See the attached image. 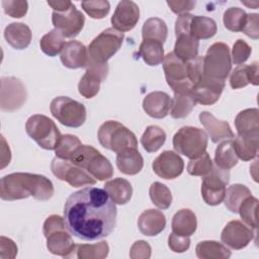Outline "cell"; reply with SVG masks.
<instances>
[{"instance_id":"cell-1","label":"cell","mask_w":259,"mask_h":259,"mask_svg":"<svg viewBox=\"0 0 259 259\" xmlns=\"http://www.w3.org/2000/svg\"><path fill=\"white\" fill-rule=\"evenodd\" d=\"M117 209L104 189L85 187L72 193L64 206L68 232L84 241L107 237L116 225Z\"/></svg>"},{"instance_id":"cell-2","label":"cell","mask_w":259,"mask_h":259,"mask_svg":"<svg viewBox=\"0 0 259 259\" xmlns=\"http://www.w3.org/2000/svg\"><path fill=\"white\" fill-rule=\"evenodd\" d=\"M54 194L53 182L44 175L16 172L0 180V197L3 200H18L29 196L37 200H49Z\"/></svg>"},{"instance_id":"cell-3","label":"cell","mask_w":259,"mask_h":259,"mask_svg":"<svg viewBox=\"0 0 259 259\" xmlns=\"http://www.w3.org/2000/svg\"><path fill=\"white\" fill-rule=\"evenodd\" d=\"M69 161L83 168L99 181L107 180L113 175V168L109 160L90 145L82 144L78 147Z\"/></svg>"},{"instance_id":"cell-4","label":"cell","mask_w":259,"mask_h":259,"mask_svg":"<svg viewBox=\"0 0 259 259\" xmlns=\"http://www.w3.org/2000/svg\"><path fill=\"white\" fill-rule=\"evenodd\" d=\"M97 137L103 148L116 154L128 148L138 149L136 135L116 120H107L102 123L98 130Z\"/></svg>"},{"instance_id":"cell-5","label":"cell","mask_w":259,"mask_h":259,"mask_svg":"<svg viewBox=\"0 0 259 259\" xmlns=\"http://www.w3.org/2000/svg\"><path fill=\"white\" fill-rule=\"evenodd\" d=\"M25 132L45 150H56L62 137L56 123L44 114L29 116L25 122Z\"/></svg>"},{"instance_id":"cell-6","label":"cell","mask_w":259,"mask_h":259,"mask_svg":"<svg viewBox=\"0 0 259 259\" xmlns=\"http://www.w3.org/2000/svg\"><path fill=\"white\" fill-rule=\"evenodd\" d=\"M123 32L109 27L101 31L88 47V63L107 64V61L120 49Z\"/></svg>"},{"instance_id":"cell-7","label":"cell","mask_w":259,"mask_h":259,"mask_svg":"<svg viewBox=\"0 0 259 259\" xmlns=\"http://www.w3.org/2000/svg\"><path fill=\"white\" fill-rule=\"evenodd\" d=\"M203 75L214 80H222L229 76L232 69V59L229 46L225 42H214L202 57Z\"/></svg>"},{"instance_id":"cell-8","label":"cell","mask_w":259,"mask_h":259,"mask_svg":"<svg viewBox=\"0 0 259 259\" xmlns=\"http://www.w3.org/2000/svg\"><path fill=\"white\" fill-rule=\"evenodd\" d=\"M208 138L206 133L194 126H182L173 137L174 150L189 159L202 155L207 147Z\"/></svg>"},{"instance_id":"cell-9","label":"cell","mask_w":259,"mask_h":259,"mask_svg":"<svg viewBox=\"0 0 259 259\" xmlns=\"http://www.w3.org/2000/svg\"><path fill=\"white\" fill-rule=\"evenodd\" d=\"M163 69L167 84L174 92L192 91L190 61L184 62L173 53H169L164 57Z\"/></svg>"},{"instance_id":"cell-10","label":"cell","mask_w":259,"mask_h":259,"mask_svg":"<svg viewBox=\"0 0 259 259\" xmlns=\"http://www.w3.org/2000/svg\"><path fill=\"white\" fill-rule=\"evenodd\" d=\"M52 115L65 126L79 127L86 120V108L81 103L67 96L54 98L50 105Z\"/></svg>"},{"instance_id":"cell-11","label":"cell","mask_w":259,"mask_h":259,"mask_svg":"<svg viewBox=\"0 0 259 259\" xmlns=\"http://www.w3.org/2000/svg\"><path fill=\"white\" fill-rule=\"evenodd\" d=\"M229 180V170L219 168L218 166L213 167L207 175L203 176L201 196L204 202L208 205H218L223 202Z\"/></svg>"},{"instance_id":"cell-12","label":"cell","mask_w":259,"mask_h":259,"mask_svg":"<svg viewBox=\"0 0 259 259\" xmlns=\"http://www.w3.org/2000/svg\"><path fill=\"white\" fill-rule=\"evenodd\" d=\"M51 169L58 179L68 182L73 187L94 185L96 183V179L86 170L69 160L55 157L52 160Z\"/></svg>"},{"instance_id":"cell-13","label":"cell","mask_w":259,"mask_h":259,"mask_svg":"<svg viewBox=\"0 0 259 259\" xmlns=\"http://www.w3.org/2000/svg\"><path fill=\"white\" fill-rule=\"evenodd\" d=\"M27 97L23 83L15 77H2L0 90V106L4 111H15L25 102Z\"/></svg>"},{"instance_id":"cell-14","label":"cell","mask_w":259,"mask_h":259,"mask_svg":"<svg viewBox=\"0 0 259 259\" xmlns=\"http://www.w3.org/2000/svg\"><path fill=\"white\" fill-rule=\"evenodd\" d=\"M52 22L55 29L59 30L64 37L72 38L77 36L83 29L85 17L83 13L77 10L73 4L65 11H53Z\"/></svg>"},{"instance_id":"cell-15","label":"cell","mask_w":259,"mask_h":259,"mask_svg":"<svg viewBox=\"0 0 259 259\" xmlns=\"http://www.w3.org/2000/svg\"><path fill=\"white\" fill-rule=\"evenodd\" d=\"M255 234L252 228L235 220L225 226L221 234V240L227 247L234 250H241L249 245Z\"/></svg>"},{"instance_id":"cell-16","label":"cell","mask_w":259,"mask_h":259,"mask_svg":"<svg viewBox=\"0 0 259 259\" xmlns=\"http://www.w3.org/2000/svg\"><path fill=\"white\" fill-rule=\"evenodd\" d=\"M108 73L107 64L88 63L86 72L78 84L79 93L85 98L94 97L100 89V84L106 79Z\"/></svg>"},{"instance_id":"cell-17","label":"cell","mask_w":259,"mask_h":259,"mask_svg":"<svg viewBox=\"0 0 259 259\" xmlns=\"http://www.w3.org/2000/svg\"><path fill=\"white\" fill-rule=\"evenodd\" d=\"M140 19V8L134 1H120L111 16L112 27L123 32L132 30Z\"/></svg>"},{"instance_id":"cell-18","label":"cell","mask_w":259,"mask_h":259,"mask_svg":"<svg viewBox=\"0 0 259 259\" xmlns=\"http://www.w3.org/2000/svg\"><path fill=\"white\" fill-rule=\"evenodd\" d=\"M154 172L163 179H175L184 169L182 158L173 151H164L152 164Z\"/></svg>"},{"instance_id":"cell-19","label":"cell","mask_w":259,"mask_h":259,"mask_svg":"<svg viewBox=\"0 0 259 259\" xmlns=\"http://www.w3.org/2000/svg\"><path fill=\"white\" fill-rule=\"evenodd\" d=\"M224 88L225 81L210 79L203 75L200 81L193 87L191 92L196 103H200L202 105H212L220 99Z\"/></svg>"},{"instance_id":"cell-20","label":"cell","mask_w":259,"mask_h":259,"mask_svg":"<svg viewBox=\"0 0 259 259\" xmlns=\"http://www.w3.org/2000/svg\"><path fill=\"white\" fill-rule=\"evenodd\" d=\"M199 121L208 133L211 142L214 144L235 138L230 124L225 120H219L208 111L199 113Z\"/></svg>"},{"instance_id":"cell-21","label":"cell","mask_w":259,"mask_h":259,"mask_svg":"<svg viewBox=\"0 0 259 259\" xmlns=\"http://www.w3.org/2000/svg\"><path fill=\"white\" fill-rule=\"evenodd\" d=\"M62 64L69 69L84 68L88 64V50L78 40H70L66 42L61 53Z\"/></svg>"},{"instance_id":"cell-22","label":"cell","mask_w":259,"mask_h":259,"mask_svg":"<svg viewBox=\"0 0 259 259\" xmlns=\"http://www.w3.org/2000/svg\"><path fill=\"white\" fill-rule=\"evenodd\" d=\"M66 229L57 230L47 237V248L52 254L61 257H71L74 255L77 245Z\"/></svg>"},{"instance_id":"cell-23","label":"cell","mask_w":259,"mask_h":259,"mask_svg":"<svg viewBox=\"0 0 259 259\" xmlns=\"http://www.w3.org/2000/svg\"><path fill=\"white\" fill-rule=\"evenodd\" d=\"M171 107L170 96L163 91H154L146 95L143 100V109L145 112L154 118L165 117Z\"/></svg>"},{"instance_id":"cell-24","label":"cell","mask_w":259,"mask_h":259,"mask_svg":"<svg viewBox=\"0 0 259 259\" xmlns=\"http://www.w3.org/2000/svg\"><path fill=\"white\" fill-rule=\"evenodd\" d=\"M138 227L145 236H157L166 227L165 214L157 209H146L139 217Z\"/></svg>"},{"instance_id":"cell-25","label":"cell","mask_w":259,"mask_h":259,"mask_svg":"<svg viewBox=\"0 0 259 259\" xmlns=\"http://www.w3.org/2000/svg\"><path fill=\"white\" fill-rule=\"evenodd\" d=\"M31 30L22 22H12L4 29V37L8 45L16 50L26 49L31 41Z\"/></svg>"},{"instance_id":"cell-26","label":"cell","mask_w":259,"mask_h":259,"mask_svg":"<svg viewBox=\"0 0 259 259\" xmlns=\"http://www.w3.org/2000/svg\"><path fill=\"white\" fill-rule=\"evenodd\" d=\"M116 166L121 173L136 175L143 169L144 159L137 148H128L117 153Z\"/></svg>"},{"instance_id":"cell-27","label":"cell","mask_w":259,"mask_h":259,"mask_svg":"<svg viewBox=\"0 0 259 259\" xmlns=\"http://www.w3.org/2000/svg\"><path fill=\"white\" fill-rule=\"evenodd\" d=\"M258 63L238 66L230 76V85L233 89H240L248 84L257 86L259 84Z\"/></svg>"},{"instance_id":"cell-28","label":"cell","mask_w":259,"mask_h":259,"mask_svg":"<svg viewBox=\"0 0 259 259\" xmlns=\"http://www.w3.org/2000/svg\"><path fill=\"white\" fill-rule=\"evenodd\" d=\"M235 126L238 135L259 136V110L247 108L240 111L235 118Z\"/></svg>"},{"instance_id":"cell-29","label":"cell","mask_w":259,"mask_h":259,"mask_svg":"<svg viewBox=\"0 0 259 259\" xmlns=\"http://www.w3.org/2000/svg\"><path fill=\"white\" fill-rule=\"evenodd\" d=\"M172 233L190 237L193 235L197 228V220L195 213L189 208H182L178 210L172 219L171 223Z\"/></svg>"},{"instance_id":"cell-30","label":"cell","mask_w":259,"mask_h":259,"mask_svg":"<svg viewBox=\"0 0 259 259\" xmlns=\"http://www.w3.org/2000/svg\"><path fill=\"white\" fill-rule=\"evenodd\" d=\"M103 189L115 204L127 203L133 195L132 184L126 179L120 177L105 182Z\"/></svg>"},{"instance_id":"cell-31","label":"cell","mask_w":259,"mask_h":259,"mask_svg":"<svg viewBox=\"0 0 259 259\" xmlns=\"http://www.w3.org/2000/svg\"><path fill=\"white\" fill-rule=\"evenodd\" d=\"M198 48L199 40L195 39L191 34L183 33L176 35V42L172 53L182 61L189 62L198 56Z\"/></svg>"},{"instance_id":"cell-32","label":"cell","mask_w":259,"mask_h":259,"mask_svg":"<svg viewBox=\"0 0 259 259\" xmlns=\"http://www.w3.org/2000/svg\"><path fill=\"white\" fill-rule=\"evenodd\" d=\"M195 254L199 259H228L231 257L230 249L217 241H201L195 247Z\"/></svg>"},{"instance_id":"cell-33","label":"cell","mask_w":259,"mask_h":259,"mask_svg":"<svg viewBox=\"0 0 259 259\" xmlns=\"http://www.w3.org/2000/svg\"><path fill=\"white\" fill-rule=\"evenodd\" d=\"M138 54L149 66L160 65L165 57L163 44L155 39H143Z\"/></svg>"},{"instance_id":"cell-34","label":"cell","mask_w":259,"mask_h":259,"mask_svg":"<svg viewBox=\"0 0 259 259\" xmlns=\"http://www.w3.org/2000/svg\"><path fill=\"white\" fill-rule=\"evenodd\" d=\"M195 105L196 101L192 92H174L173 99H171L170 114L173 118H184Z\"/></svg>"},{"instance_id":"cell-35","label":"cell","mask_w":259,"mask_h":259,"mask_svg":"<svg viewBox=\"0 0 259 259\" xmlns=\"http://www.w3.org/2000/svg\"><path fill=\"white\" fill-rule=\"evenodd\" d=\"M258 138L259 136H241L238 135L233 141L234 150L243 161H250L258 154Z\"/></svg>"},{"instance_id":"cell-36","label":"cell","mask_w":259,"mask_h":259,"mask_svg":"<svg viewBox=\"0 0 259 259\" xmlns=\"http://www.w3.org/2000/svg\"><path fill=\"white\" fill-rule=\"evenodd\" d=\"M217 23L206 16H194L191 19L189 32L197 40L208 39L217 33Z\"/></svg>"},{"instance_id":"cell-37","label":"cell","mask_w":259,"mask_h":259,"mask_svg":"<svg viewBox=\"0 0 259 259\" xmlns=\"http://www.w3.org/2000/svg\"><path fill=\"white\" fill-rule=\"evenodd\" d=\"M238 159L232 140H226L219 144L214 153L215 166L225 170H230L238 164Z\"/></svg>"},{"instance_id":"cell-38","label":"cell","mask_w":259,"mask_h":259,"mask_svg":"<svg viewBox=\"0 0 259 259\" xmlns=\"http://www.w3.org/2000/svg\"><path fill=\"white\" fill-rule=\"evenodd\" d=\"M168 35V27L165 21L158 17L147 19L142 28L143 39H155L162 44L165 42Z\"/></svg>"},{"instance_id":"cell-39","label":"cell","mask_w":259,"mask_h":259,"mask_svg":"<svg viewBox=\"0 0 259 259\" xmlns=\"http://www.w3.org/2000/svg\"><path fill=\"white\" fill-rule=\"evenodd\" d=\"M250 195H252V193L247 186L243 184H233L226 189L224 202L230 211L237 213L241 203Z\"/></svg>"},{"instance_id":"cell-40","label":"cell","mask_w":259,"mask_h":259,"mask_svg":"<svg viewBox=\"0 0 259 259\" xmlns=\"http://www.w3.org/2000/svg\"><path fill=\"white\" fill-rule=\"evenodd\" d=\"M165 141L166 133L158 125H149L141 138V144L148 153L157 152Z\"/></svg>"},{"instance_id":"cell-41","label":"cell","mask_w":259,"mask_h":259,"mask_svg":"<svg viewBox=\"0 0 259 259\" xmlns=\"http://www.w3.org/2000/svg\"><path fill=\"white\" fill-rule=\"evenodd\" d=\"M65 45V37L57 29H53L46 33L39 41L40 50L49 57H56L62 53Z\"/></svg>"},{"instance_id":"cell-42","label":"cell","mask_w":259,"mask_h":259,"mask_svg":"<svg viewBox=\"0 0 259 259\" xmlns=\"http://www.w3.org/2000/svg\"><path fill=\"white\" fill-rule=\"evenodd\" d=\"M108 252L109 246L106 241L76 246V255L79 259H103L107 257Z\"/></svg>"},{"instance_id":"cell-43","label":"cell","mask_w":259,"mask_h":259,"mask_svg":"<svg viewBox=\"0 0 259 259\" xmlns=\"http://www.w3.org/2000/svg\"><path fill=\"white\" fill-rule=\"evenodd\" d=\"M247 20V13L239 7L228 8L223 16L225 27L233 32L242 31Z\"/></svg>"},{"instance_id":"cell-44","label":"cell","mask_w":259,"mask_h":259,"mask_svg":"<svg viewBox=\"0 0 259 259\" xmlns=\"http://www.w3.org/2000/svg\"><path fill=\"white\" fill-rule=\"evenodd\" d=\"M149 194L152 202L160 209H167L172 203V194L170 189L161 182L151 184Z\"/></svg>"},{"instance_id":"cell-45","label":"cell","mask_w":259,"mask_h":259,"mask_svg":"<svg viewBox=\"0 0 259 259\" xmlns=\"http://www.w3.org/2000/svg\"><path fill=\"white\" fill-rule=\"evenodd\" d=\"M257 208L258 199L250 195L244 199L238 209L243 222L254 230L257 229Z\"/></svg>"},{"instance_id":"cell-46","label":"cell","mask_w":259,"mask_h":259,"mask_svg":"<svg viewBox=\"0 0 259 259\" xmlns=\"http://www.w3.org/2000/svg\"><path fill=\"white\" fill-rule=\"evenodd\" d=\"M213 168L209 154L205 151L197 158L190 159L187 165V172L192 176H205Z\"/></svg>"},{"instance_id":"cell-47","label":"cell","mask_w":259,"mask_h":259,"mask_svg":"<svg viewBox=\"0 0 259 259\" xmlns=\"http://www.w3.org/2000/svg\"><path fill=\"white\" fill-rule=\"evenodd\" d=\"M82 145L81 141L73 135H63L61 140L56 148V157L69 160L73 153L77 150L78 147Z\"/></svg>"},{"instance_id":"cell-48","label":"cell","mask_w":259,"mask_h":259,"mask_svg":"<svg viewBox=\"0 0 259 259\" xmlns=\"http://www.w3.org/2000/svg\"><path fill=\"white\" fill-rule=\"evenodd\" d=\"M81 7L93 19L104 18L110 10V4L106 0L82 1Z\"/></svg>"},{"instance_id":"cell-49","label":"cell","mask_w":259,"mask_h":259,"mask_svg":"<svg viewBox=\"0 0 259 259\" xmlns=\"http://www.w3.org/2000/svg\"><path fill=\"white\" fill-rule=\"evenodd\" d=\"M252 48L243 39H237L232 49V62L235 65L244 64L250 57Z\"/></svg>"},{"instance_id":"cell-50","label":"cell","mask_w":259,"mask_h":259,"mask_svg":"<svg viewBox=\"0 0 259 259\" xmlns=\"http://www.w3.org/2000/svg\"><path fill=\"white\" fill-rule=\"evenodd\" d=\"M2 6L4 12L13 18L23 17L28 9L27 1L19 0H3Z\"/></svg>"},{"instance_id":"cell-51","label":"cell","mask_w":259,"mask_h":259,"mask_svg":"<svg viewBox=\"0 0 259 259\" xmlns=\"http://www.w3.org/2000/svg\"><path fill=\"white\" fill-rule=\"evenodd\" d=\"M168 246L175 253H183L190 247L189 237L179 236L171 233L168 237Z\"/></svg>"},{"instance_id":"cell-52","label":"cell","mask_w":259,"mask_h":259,"mask_svg":"<svg viewBox=\"0 0 259 259\" xmlns=\"http://www.w3.org/2000/svg\"><path fill=\"white\" fill-rule=\"evenodd\" d=\"M152 249L148 242L139 240L136 241L130 250V257L132 259H149L151 257Z\"/></svg>"},{"instance_id":"cell-53","label":"cell","mask_w":259,"mask_h":259,"mask_svg":"<svg viewBox=\"0 0 259 259\" xmlns=\"http://www.w3.org/2000/svg\"><path fill=\"white\" fill-rule=\"evenodd\" d=\"M65 228L67 227H66L64 217L62 218L61 215H58V214H52L49 218H47V220L45 221L42 226V233L47 238L51 233L60 229H65Z\"/></svg>"},{"instance_id":"cell-54","label":"cell","mask_w":259,"mask_h":259,"mask_svg":"<svg viewBox=\"0 0 259 259\" xmlns=\"http://www.w3.org/2000/svg\"><path fill=\"white\" fill-rule=\"evenodd\" d=\"M258 23H259V15L257 13L247 14V20L242 32H244L246 35H248L253 39H258L259 37Z\"/></svg>"},{"instance_id":"cell-55","label":"cell","mask_w":259,"mask_h":259,"mask_svg":"<svg viewBox=\"0 0 259 259\" xmlns=\"http://www.w3.org/2000/svg\"><path fill=\"white\" fill-rule=\"evenodd\" d=\"M0 246H1L0 257L2 259H5V258L12 259L17 255V246L11 239L2 236Z\"/></svg>"},{"instance_id":"cell-56","label":"cell","mask_w":259,"mask_h":259,"mask_svg":"<svg viewBox=\"0 0 259 259\" xmlns=\"http://www.w3.org/2000/svg\"><path fill=\"white\" fill-rule=\"evenodd\" d=\"M196 2L191 0H183V1H167V5L170 9L176 14H184L187 11H190L194 8Z\"/></svg>"},{"instance_id":"cell-57","label":"cell","mask_w":259,"mask_h":259,"mask_svg":"<svg viewBox=\"0 0 259 259\" xmlns=\"http://www.w3.org/2000/svg\"><path fill=\"white\" fill-rule=\"evenodd\" d=\"M1 142H2V147H1V169H3L6 165L10 163L11 160V153L8 145L6 144V141L3 136H1Z\"/></svg>"},{"instance_id":"cell-58","label":"cell","mask_w":259,"mask_h":259,"mask_svg":"<svg viewBox=\"0 0 259 259\" xmlns=\"http://www.w3.org/2000/svg\"><path fill=\"white\" fill-rule=\"evenodd\" d=\"M48 4L54 9V11H58V12H62L65 11L67 9H69L73 3L71 1H67V0H63V1H48Z\"/></svg>"}]
</instances>
